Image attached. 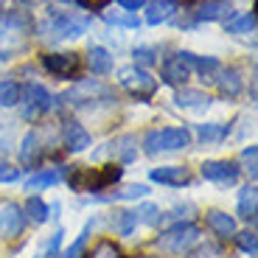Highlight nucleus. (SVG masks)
<instances>
[{
  "instance_id": "obj_1",
  "label": "nucleus",
  "mask_w": 258,
  "mask_h": 258,
  "mask_svg": "<svg viewBox=\"0 0 258 258\" xmlns=\"http://www.w3.org/2000/svg\"><path fill=\"white\" fill-rule=\"evenodd\" d=\"M28 39V23L20 14H6L0 20V59H12L26 48Z\"/></svg>"
},
{
  "instance_id": "obj_2",
  "label": "nucleus",
  "mask_w": 258,
  "mask_h": 258,
  "mask_svg": "<svg viewBox=\"0 0 258 258\" xmlns=\"http://www.w3.org/2000/svg\"><path fill=\"white\" fill-rule=\"evenodd\" d=\"M118 82H121L123 90H126L132 98H138V101L152 98L155 90H157V79L152 76L146 68H138V64H126V68H121V71H118Z\"/></svg>"
},
{
  "instance_id": "obj_3",
  "label": "nucleus",
  "mask_w": 258,
  "mask_h": 258,
  "mask_svg": "<svg viewBox=\"0 0 258 258\" xmlns=\"http://www.w3.org/2000/svg\"><path fill=\"white\" fill-rule=\"evenodd\" d=\"M123 174V168L110 166V168H73L71 185L76 191H104L107 185L118 182Z\"/></svg>"
},
{
  "instance_id": "obj_4",
  "label": "nucleus",
  "mask_w": 258,
  "mask_h": 258,
  "mask_svg": "<svg viewBox=\"0 0 258 258\" xmlns=\"http://www.w3.org/2000/svg\"><path fill=\"white\" fill-rule=\"evenodd\" d=\"M191 143V135L185 129H155L143 138V149L146 155H157V152H177Z\"/></svg>"
},
{
  "instance_id": "obj_5",
  "label": "nucleus",
  "mask_w": 258,
  "mask_h": 258,
  "mask_svg": "<svg viewBox=\"0 0 258 258\" xmlns=\"http://www.w3.org/2000/svg\"><path fill=\"white\" fill-rule=\"evenodd\" d=\"M197 236H200V230L191 225V222H185V225H174V227H168L166 233H163L160 239H157V247H163V250L168 252H174V255H180V252H185L188 247L197 241Z\"/></svg>"
},
{
  "instance_id": "obj_6",
  "label": "nucleus",
  "mask_w": 258,
  "mask_h": 258,
  "mask_svg": "<svg viewBox=\"0 0 258 258\" xmlns=\"http://www.w3.org/2000/svg\"><path fill=\"white\" fill-rule=\"evenodd\" d=\"M90 26L87 17H76V14H53L51 17V37L53 39H73L82 37Z\"/></svg>"
},
{
  "instance_id": "obj_7",
  "label": "nucleus",
  "mask_w": 258,
  "mask_h": 258,
  "mask_svg": "<svg viewBox=\"0 0 258 258\" xmlns=\"http://www.w3.org/2000/svg\"><path fill=\"white\" fill-rule=\"evenodd\" d=\"M202 177L208 182H216V185H233L239 180V168H236V163L227 160H208L202 163Z\"/></svg>"
},
{
  "instance_id": "obj_8",
  "label": "nucleus",
  "mask_w": 258,
  "mask_h": 258,
  "mask_svg": "<svg viewBox=\"0 0 258 258\" xmlns=\"http://www.w3.org/2000/svg\"><path fill=\"white\" fill-rule=\"evenodd\" d=\"M51 110V93L42 87V84H28L26 90V110H23V118L34 121L37 115Z\"/></svg>"
},
{
  "instance_id": "obj_9",
  "label": "nucleus",
  "mask_w": 258,
  "mask_h": 258,
  "mask_svg": "<svg viewBox=\"0 0 258 258\" xmlns=\"http://www.w3.org/2000/svg\"><path fill=\"white\" fill-rule=\"evenodd\" d=\"M23 225H26V213L20 211L17 205H3L0 208V236L3 239H17L23 233Z\"/></svg>"
},
{
  "instance_id": "obj_10",
  "label": "nucleus",
  "mask_w": 258,
  "mask_h": 258,
  "mask_svg": "<svg viewBox=\"0 0 258 258\" xmlns=\"http://www.w3.org/2000/svg\"><path fill=\"white\" fill-rule=\"evenodd\" d=\"M135 152H138L135 138L123 135V138H115V141H110L104 149H98L96 157H98V160H101V157H115V160H121V163H129V160H135Z\"/></svg>"
},
{
  "instance_id": "obj_11",
  "label": "nucleus",
  "mask_w": 258,
  "mask_h": 258,
  "mask_svg": "<svg viewBox=\"0 0 258 258\" xmlns=\"http://www.w3.org/2000/svg\"><path fill=\"white\" fill-rule=\"evenodd\" d=\"M42 64L56 76H71V73L79 71V56L76 53H45Z\"/></svg>"
},
{
  "instance_id": "obj_12",
  "label": "nucleus",
  "mask_w": 258,
  "mask_h": 258,
  "mask_svg": "<svg viewBox=\"0 0 258 258\" xmlns=\"http://www.w3.org/2000/svg\"><path fill=\"white\" fill-rule=\"evenodd\" d=\"M188 76H191V64H188V59L182 53L166 59V64H163V79L168 84H185Z\"/></svg>"
},
{
  "instance_id": "obj_13",
  "label": "nucleus",
  "mask_w": 258,
  "mask_h": 258,
  "mask_svg": "<svg viewBox=\"0 0 258 258\" xmlns=\"http://www.w3.org/2000/svg\"><path fill=\"white\" fill-rule=\"evenodd\" d=\"M96 96H107V90H104L98 82H82V84H76L73 90L64 93L62 98L68 104H84V101H93Z\"/></svg>"
},
{
  "instance_id": "obj_14",
  "label": "nucleus",
  "mask_w": 258,
  "mask_h": 258,
  "mask_svg": "<svg viewBox=\"0 0 258 258\" xmlns=\"http://www.w3.org/2000/svg\"><path fill=\"white\" fill-rule=\"evenodd\" d=\"M177 12V0H152L146 6V23L149 26H160L166 20H171Z\"/></svg>"
},
{
  "instance_id": "obj_15",
  "label": "nucleus",
  "mask_w": 258,
  "mask_h": 258,
  "mask_svg": "<svg viewBox=\"0 0 258 258\" xmlns=\"http://www.w3.org/2000/svg\"><path fill=\"white\" fill-rule=\"evenodd\" d=\"M87 146H90L87 129H84L82 123H76V121L64 123V149H68V152H84Z\"/></svg>"
},
{
  "instance_id": "obj_16",
  "label": "nucleus",
  "mask_w": 258,
  "mask_h": 258,
  "mask_svg": "<svg viewBox=\"0 0 258 258\" xmlns=\"http://www.w3.org/2000/svg\"><path fill=\"white\" fill-rule=\"evenodd\" d=\"M152 182H160V185H185L188 182V171L182 166H160L152 168Z\"/></svg>"
},
{
  "instance_id": "obj_17",
  "label": "nucleus",
  "mask_w": 258,
  "mask_h": 258,
  "mask_svg": "<svg viewBox=\"0 0 258 258\" xmlns=\"http://www.w3.org/2000/svg\"><path fill=\"white\" fill-rule=\"evenodd\" d=\"M216 84H219V93L227 98H236L241 93V73L236 71V68H227V71H219V79H216Z\"/></svg>"
},
{
  "instance_id": "obj_18",
  "label": "nucleus",
  "mask_w": 258,
  "mask_h": 258,
  "mask_svg": "<svg viewBox=\"0 0 258 258\" xmlns=\"http://www.w3.org/2000/svg\"><path fill=\"white\" fill-rule=\"evenodd\" d=\"M208 225H211V230L216 233V236H222V239L236 236V219L227 216V213H222V211H211V213H208Z\"/></svg>"
},
{
  "instance_id": "obj_19",
  "label": "nucleus",
  "mask_w": 258,
  "mask_h": 258,
  "mask_svg": "<svg viewBox=\"0 0 258 258\" xmlns=\"http://www.w3.org/2000/svg\"><path fill=\"white\" fill-rule=\"evenodd\" d=\"M87 64H90V71L98 73V76H104V73L112 71V53L107 51V48L96 45L90 48V53H87Z\"/></svg>"
},
{
  "instance_id": "obj_20",
  "label": "nucleus",
  "mask_w": 258,
  "mask_h": 258,
  "mask_svg": "<svg viewBox=\"0 0 258 258\" xmlns=\"http://www.w3.org/2000/svg\"><path fill=\"white\" fill-rule=\"evenodd\" d=\"M39 155H42L39 135L37 132H28V135L23 138V146H20V163H23V166H34V163L39 160Z\"/></svg>"
},
{
  "instance_id": "obj_21",
  "label": "nucleus",
  "mask_w": 258,
  "mask_h": 258,
  "mask_svg": "<svg viewBox=\"0 0 258 258\" xmlns=\"http://www.w3.org/2000/svg\"><path fill=\"white\" fill-rule=\"evenodd\" d=\"M182 56H185L188 64H191V68H197V71H200L205 79L216 76V73L222 71V68H219V59H213V56H197V53H191V51H182Z\"/></svg>"
},
{
  "instance_id": "obj_22",
  "label": "nucleus",
  "mask_w": 258,
  "mask_h": 258,
  "mask_svg": "<svg viewBox=\"0 0 258 258\" xmlns=\"http://www.w3.org/2000/svg\"><path fill=\"white\" fill-rule=\"evenodd\" d=\"M177 104L180 107H185V110H208L211 107V98L205 96V93H200V90H180L177 93Z\"/></svg>"
},
{
  "instance_id": "obj_23",
  "label": "nucleus",
  "mask_w": 258,
  "mask_h": 258,
  "mask_svg": "<svg viewBox=\"0 0 258 258\" xmlns=\"http://www.w3.org/2000/svg\"><path fill=\"white\" fill-rule=\"evenodd\" d=\"M197 135H200V141L205 146H213V143H222L227 138V126L225 123H200Z\"/></svg>"
},
{
  "instance_id": "obj_24",
  "label": "nucleus",
  "mask_w": 258,
  "mask_h": 258,
  "mask_svg": "<svg viewBox=\"0 0 258 258\" xmlns=\"http://www.w3.org/2000/svg\"><path fill=\"white\" fill-rule=\"evenodd\" d=\"M227 12H230V6H227L225 0H208V3H202V6H200L197 20H208V23H213V20L227 17Z\"/></svg>"
},
{
  "instance_id": "obj_25",
  "label": "nucleus",
  "mask_w": 258,
  "mask_h": 258,
  "mask_svg": "<svg viewBox=\"0 0 258 258\" xmlns=\"http://www.w3.org/2000/svg\"><path fill=\"white\" fill-rule=\"evenodd\" d=\"M225 28L230 34H252V31H255V14H252V12L236 14V17L225 20Z\"/></svg>"
},
{
  "instance_id": "obj_26",
  "label": "nucleus",
  "mask_w": 258,
  "mask_h": 258,
  "mask_svg": "<svg viewBox=\"0 0 258 258\" xmlns=\"http://www.w3.org/2000/svg\"><path fill=\"white\" fill-rule=\"evenodd\" d=\"M258 213V197H255V188H244V191L239 194V216L247 222L255 219Z\"/></svg>"
},
{
  "instance_id": "obj_27",
  "label": "nucleus",
  "mask_w": 258,
  "mask_h": 258,
  "mask_svg": "<svg viewBox=\"0 0 258 258\" xmlns=\"http://www.w3.org/2000/svg\"><path fill=\"white\" fill-rule=\"evenodd\" d=\"M59 180H62V174H59L56 168H48V171H39V174L31 177V180H26V188H28V191H39V188L56 185Z\"/></svg>"
},
{
  "instance_id": "obj_28",
  "label": "nucleus",
  "mask_w": 258,
  "mask_h": 258,
  "mask_svg": "<svg viewBox=\"0 0 258 258\" xmlns=\"http://www.w3.org/2000/svg\"><path fill=\"white\" fill-rule=\"evenodd\" d=\"M23 98V87L17 82H0V107H14Z\"/></svg>"
},
{
  "instance_id": "obj_29",
  "label": "nucleus",
  "mask_w": 258,
  "mask_h": 258,
  "mask_svg": "<svg viewBox=\"0 0 258 258\" xmlns=\"http://www.w3.org/2000/svg\"><path fill=\"white\" fill-rule=\"evenodd\" d=\"M104 20L110 23V26H123V28H138L141 26V20L135 17V12H107L104 14Z\"/></svg>"
},
{
  "instance_id": "obj_30",
  "label": "nucleus",
  "mask_w": 258,
  "mask_h": 258,
  "mask_svg": "<svg viewBox=\"0 0 258 258\" xmlns=\"http://www.w3.org/2000/svg\"><path fill=\"white\" fill-rule=\"evenodd\" d=\"M26 213H28L31 222H48V216H51V213H48V205L39 200V197H28L26 200Z\"/></svg>"
},
{
  "instance_id": "obj_31",
  "label": "nucleus",
  "mask_w": 258,
  "mask_h": 258,
  "mask_svg": "<svg viewBox=\"0 0 258 258\" xmlns=\"http://www.w3.org/2000/svg\"><path fill=\"white\" fill-rule=\"evenodd\" d=\"M112 225H115V230L121 233V236H132V230H135V225H138V213L135 211H121L118 219H112Z\"/></svg>"
},
{
  "instance_id": "obj_32",
  "label": "nucleus",
  "mask_w": 258,
  "mask_h": 258,
  "mask_svg": "<svg viewBox=\"0 0 258 258\" xmlns=\"http://www.w3.org/2000/svg\"><path fill=\"white\" fill-rule=\"evenodd\" d=\"M149 194V188L146 185H126V188H121V191H115L112 197H101V200H138V197H146Z\"/></svg>"
},
{
  "instance_id": "obj_33",
  "label": "nucleus",
  "mask_w": 258,
  "mask_h": 258,
  "mask_svg": "<svg viewBox=\"0 0 258 258\" xmlns=\"http://www.w3.org/2000/svg\"><path fill=\"white\" fill-rule=\"evenodd\" d=\"M87 258H123V255H121V250H118L112 241L104 239V241H98V244L93 247V252H90Z\"/></svg>"
},
{
  "instance_id": "obj_34",
  "label": "nucleus",
  "mask_w": 258,
  "mask_h": 258,
  "mask_svg": "<svg viewBox=\"0 0 258 258\" xmlns=\"http://www.w3.org/2000/svg\"><path fill=\"white\" fill-rule=\"evenodd\" d=\"M138 222H146V225H157V222H160V208H155V205H141L138 208Z\"/></svg>"
},
{
  "instance_id": "obj_35",
  "label": "nucleus",
  "mask_w": 258,
  "mask_h": 258,
  "mask_svg": "<svg viewBox=\"0 0 258 258\" xmlns=\"http://www.w3.org/2000/svg\"><path fill=\"white\" fill-rule=\"evenodd\" d=\"M236 241H239V247L244 252H250V255H255L258 252V239L252 230H244V233H236Z\"/></svg>"
},
{
  "instance_id": "obj_36",
  "label": "nucleus",
  "mask_w": 258,
  "mask_h": 258,
  "mask_svg": "<svg viewBox=\"0 0 258 258\" xmlns=\"http://www.w3.org/2000/svg\"><path fill=\"white\" fill-rule=\"evenodd\" d=\"M135 62H138V68H143V64H155L157 62V51L155 48H149V45H143V48H135Z\"/></svg>"
},
{
  "instance_id": "obj_37",
  "label": "nucleus",
  "mask_w": 258,
  "mask_h": 258,
  "mask_svg": "<svg viewBox=\"0 0 258 258\" xmlns=\"http://www.w3.org/2000/svg\"><path fill=\"white\" fill-rule=\"evenodd\" d=\"M90 227H93V222H87V227L82 230V236H79L76 241H73L68 250H64V258H79V252H82V247H84V241H87V233H90Z\"/></svg>"
},
{
  "instance_id": "obj_38",
  "label": "nucleus",
  "mask_w": 258,
  "mask_h": 258,
  "mask_svg": "<svg viewBox=\"0 0 258 258\" xmlns=\"http://www.w3.org/2000/svg\"><path fill=\"white\" fill-rule=\"evenodd\" d=\"M17 177H20V174H17V168L9 166L6 160H0V182H14Z\"/></svg>"
},
{
  "instance_id": "obj_39",
  "label": "nucleus",
  "mask_w": 258,
  "mask_h": 258,
  "mask_svg": "<svg viewBox=\"0 0 258 258\" xmlns=\"http://www.w3.org/2000/svg\"><path fill=\"white\" fill-rule=\"evenodd\" d=\"M110 0H79V6H84V9H90V12H101L104 6H107Z\"/></svg>"
},
{
  "instance_id": "obj_40",
  "label": "nucleus",
  "mask_w": 258,
  "mask_h": 258,
  "mask_svg": "<svg viewBox=\"0 0 258 258\" xmlns=\"http://www.w3.org/2000/svg\"><path fill=\"white\" fill-rule=\"evenodd\" d=\"M62 236H64L62 230H56V233L51 236V244H48V255H53V252L59 250V244H62Z\"/></svg>"
},
{
  "instance_id": "obj_41",
  "label": "nucleus",
  "mask_w": 258,
  "mask_h": 258,
  "mask_svg": "<svg viewBox=\"0 0 258 258\" xmlns=\"http://www.w3.org/2000/svg\"><path fill=\"white\" fill-rule=\"evenodd\" d=\"M118 3H121V6L126 9V12H138V9H141L143 3H146V0H118Z\"/></svg>"
},
{
  "instance_id": "obj_42",
  "label": "nucleus",
  "mask_w": 258,
  "mask_h": 258,
  "mask_svg": "<svg viewBox=\"0 0 258 258\" xmlns=\"http://www.w3.org/2000/svg\"><path fill=\"white\" fill-rule=\"evenodd\" d=\"M213 255H216V250H213V247H202V250L197 252L194 258H213Z\"/></svg>"
},
{
  "instance_id": "obj_43",
  "label": "nucleus",
  "mask_w": 258,
  "mask_h": 258,
  "mask_svg": "<svg viewBox=\"0 0 258 258\" xmlns=\"http://www.w3.org/2000/svg\"><path fill=\"white\" fill-rule=\"evenodd\" d=\"M182 3H194V0H182Z\"/></svg>"
}]
</instances>
